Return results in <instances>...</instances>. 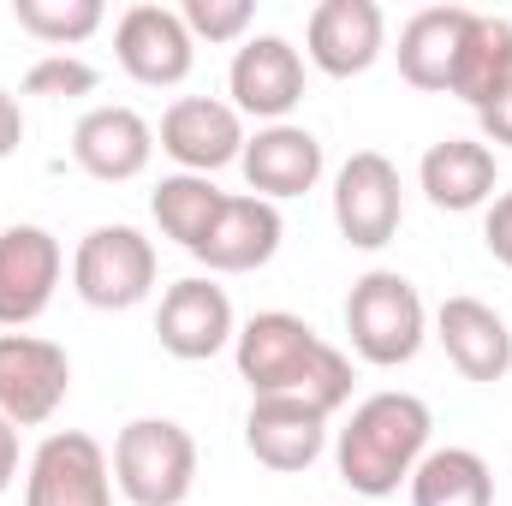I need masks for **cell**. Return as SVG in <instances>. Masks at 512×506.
I'll return each instance as SVG.
<instances>
[{
    "instance_id": "cell-1",
    "label": "cell",
    "mask_w": 512,
    "mask_h": 506,
    "mask_svg": "<svg viewBox=\"0 0 512 506\" xmlns=\"http://www.w3.org/2000/svg\"><path fill=\"white\" fill-rule=\"evenodd\" d=\"M233 364L251 399H304L328 417L352 399V358L292 310H256L233 334Z\"/></svg>"
},
{
    "instance_id": "cell-2",
    "label": "cell",
    "mask_w": 512,
    "mask_h": 506,
    "mask_svg": "<svg viewBox=\"0 0 512 506\" xmlns=\"http://www.w3.org/2000/svg\"><path fill=\"white\" fill-rule=\"evenodd\" d=\"M429 429H435V417H429V405H423L417 393H405V387L370 393V399L346 417V429H340V441H334L340 483H346L352 495H364V501L399 495V483H411V471H417L423 453H429Z\"/></svg>"
},
{
    "instance_id": "cell-3",
    "label": "cell",
    "mask_w": 512,
    "mask_h": 506,
    "mask_svg": "<svg viewBox=\"0 0 512 506\" xmlns=\"http://www.w3.org/2000/svg\"><path fill=\"white\" fill-rule=\"evenodd\" d=\"M346 334H352V352L376 370H399L423 352L429 340V310H423V292L399 274V268H370L352 280L346 292Z\"/></svg>"
},
{
    "instance_id": "cell-4",
    "label": "cell",
    "mask_w": 512,
    "mask_h": 506,
    "mask_svg": "<svg viewBox=\"0 0 512 506\" xmlns=\"http://www.w3.org/2000/svg\"><path fill=\"white\" fill-rule=\"evenodd\" d=\"M114 483L131 506H185L197 489V441L173 417H131L114 435Z\"/></svg>"
},
{
    "instance_id": "cell-5",
    "label": "cell",
    "mask_w": 512,
    "mask_h": 506,
    "mask_svg": "<svg viewBox=\"0 0 512 506\" xmlns=\"http://www.w3.org/2000/svg\"><path fill=\"white\" fill-rule=\"evenodd\" d=\"M72 292L90 310H131L155 292V245L137 227H90L72 251Z\"/></svg>"
},
{
    "instance_id": "cell-6",
    "label": "cell",
    "mask_w": 512,
    "mask_h": 506,
    "mask_svg": "<svg viewBox=\"0 0 512 506\" xmlns=\"http://www.w3.org/2000/svg\"><path fill=\"white\" fill-rule=\"evenodd\" d=\"M405 221V185L399 167L387 161L382 149H358L346 155V167L334 173V227L352 251H382L393 245Z\"/></svg>"
},
{
    "instance_id": "cell-7",
    "label": "cell",
    "mask_w": 512,
    "mask_h": 506,
    "mask_svg": "<svg viewBox=\"0 0 512 506\" xmlns=\"http://www.w3.org/2000/svg\"><path fill=\"white\" fill-rule=\"evenodd\" d=\"M24 506H114V459L84 429H54L24 471Z\"/></svg>"
},
{
    "instance_id": "cell-8",
    "label": "cell",
    "mask_w": 512,
    "mask_h": 506,
    "mask_svg": "<svg viewBox=\"0 0 512 506\" xmlns=\"http://www.w3.org/2000/svg\"><path fill=\"white\" fill-rule=\"evenodd\" d=\"M72 393L66 346L42 334H0V417L12 429H42Z\"/></svg>"
},
{
    "instance_id": "cell-9",
    "label": "cell",
    "mask_w": 512,
    "mask_h": 506,
    "mask_svg": "<svg viewBox=\"0 0 512 506\" xmlns=\"http://www.w3.org/2000/svg\"><path fill=\"white\" fill-rule=\"evenodd\" d=\"M239 334V316H233V298L227 286H215L209 274H185L161 292V310H155V340L167 358L179 364H203L215 352H227Z\"/></svg>"
},
{
    "instance_id": "cell-10",
    "label": "cell",
    "mask_w": 512,
    "mask_h": 506,
    "mask_svg": "<svg viewBox=\"0 0 512 506\" xmlns=\"http://www.w3.org/2000/svg\"><path fill=\"white\" fill-rule=\"evenodd\" d=\"M114 60L126 66L131 84H143V90H173V84L191 78L197 42H191L185 18H179L173 6L137 0V6L120 12V24H114Z\"/></svg>"
},
{
    "instance_id": "cell-11",
    "label": "cell",
    "mask_w": 512,
    "mask_h": 506,
    "mask_svg": "<svg viewBox=\"0 0 512 506\" xmlns=\"http://www.w3.org/2000/svg\"><path fill=\"white\" fill-rule=\"evenodd\" d=\"M60 268H66V251H60V239L48 227L12 221L0 233V328L6 334H24L54 304Z\"/></svg>"
},
{
    "instance_id": "cell-12",
    "label": "cell",
    "mask_w": 512,
    "mask_h": 506,
    "mask_svg": "<svg viewBox=\"0 0 512 506\" xmlns=\"http://www.w3.org/2000/svg\"><path fill=\"white\" fill-rule=\"evenodd\" d=\"M227 96H233L239 120L280 126L304 102V54L286 36H245L227 66Z\"/></svg>"
},
{
    "instance_id": "cell-13",
    "label": "cell",
    "mask_w": 512,
    "mask_h": 506,
    "mask_svg": "<svg viewBox=\"0 0 512 506\" xmlns=\"http://www.w3.org/2000/svg\"><path fill=\"white\" fill-rule=\"evenodd\" d=\"M161 155L179 167V173H203L215 179L221 167H233L245 155V120L233 102H215V96H179L167 114H161V131H155Z\"/></svg>"
},
{
    "instance_id": "cell-14",
    "label": "cell",
    "mask_w": 512,
    "mask_h": 506,
    "mask_svg": "<svg viewBox=\"0 0 512 506\" xmlns=\"http://www.w3.org/2000/svg\"><path fill=\"white\" fill-rule=\"evenodd\" d=\"M387 48V12L376 0H322L304 24V54L328 78H364Z\"/></svg>"
},
{
    "instance_id": "cell-15",
    "label": "cell",
    "mask_w": 512,
    "mask_h": 506,
    "mask_svg": "<svg viewBox=\"0 0 512 506\" xmlns=\"http://www.w3.org/2000/svg\"><path fill=\"white\" fill-rule=\"evenodd\" d=\"M239 167H245L251 197H262V203H274V209H280L286 197L316 191L328 161H322V137H316V131L280 120V126H262L256 137H245Z\"/></svg>"
},
{
    "instance_id": "cell-16",
    "label": "cell",
    "mask_w": 512,
    "mask_h": 506,
    "mask_svg": "<svg viewBox=\"0 0 512 506\" xmlns=\"http://www.w3.org/2000/svg\"><path fill=\"white\" fill-rule=\"evenodd\" d=\"M435 340H441L447 364L465 381H483V387H489V381H501L512 370V328L501 322V310L483 304V298H465V292L441 298V310H435Z\"/></svg>"
},
{
    "instance_id": "cell-17",
    "label": "cell",
    "mask_w": 512,
    "mask_h": 506,
    "mask_svg": "<svg viewBox=\"0 0 512 506\" xmlns=\"http://www.w3.org/2000/svg\"><path fill=\"white\" fill-rule=\"evenodd\" d=\"M280 239H286V221H280V209L274 203H262V197H233L227 191V203L215 209V221H209V233L197 239V262L209 268V274H251L262 262H274L280 251Z\"/></svg>"
},
{
    "instance_id": "cell-18",
    "label": "cell",
    "mask_w": 512,
    "mask_h": 506,
    "mask_svg": "<svg viewBox=\"0 0 512 506\" xmlns=\"http://www.w3.org/2000/svg\"><path fill=\"white\" fill-rule=\"evenodd\" d=\"M155 155V126L126 108V102H108V108H90L78 126H72V161L102 179V185H126L149 167Z\"/></svg>"
},
{
    "instance_id": "cell-19",
    "label": "cell",
    "mask_w": 512,
    "mask_h": 506,
    "mask_svg": "<svg viewBox=\"0 0 512 506\" xmlns=\"http://www.w3.org/2000/svg\"><path fill=\"white\" fill-rule=\"evenodd\" d=\"M245 447H251L256 465L292 477V471H310L328 447V411L304 405V399H251L245 411Z\"/></svg>"
},
{
    "instance_id": "cell-20",
    "label": "cell",
    "mask_w": 512,
    "mask_h": 506,
    "mask_svg": "<svg viewBox=\"0 0 512 506\" xmlns=\"http://www.w3.org/2000/svg\"><path fill=\"white\" fill-rule=\"evenodd\" d=\"M495 179H501V161L483 137H441L423 149L417 161V185L435 209L447 215H471V209H489L495 203Z\"/></svg>"
},
{
    "instance_id": "cell-21",
    "label": "cell",
    "mask_w": 512,
    "mask_h": 506,
    "mask_svg": "<svg viewBox=\"0 0 512 506\" xmlns=\"http://www.w3.org/2000/svg\"><path fill=\"white\" fill-rule=\"evenodd\" d=\"M465 24H471V6H423L405 18L399 30V78L411 90H447L453 84V60H459V42H465Z\"/></svg>"
},
{
    "instance_id": "cell-22",
    "label": "cell",
    "mask_w": 512,
    "mask_h": 506,
    "mask_svg": "<svg viewBox=\"0 0 512 506\" xmlns=\"http://www.w3.org/2000/svg\"><path fill=\"white\" fill-rule=\"evenodd\" d=\"M507 84H512V18L471 12L465 42H459V60H453V84H447V96H459L465 108L483 114Z\"/></svg>"
},
{
    "instance_id": "cell-23",
    "label": "cell",
    "mask_w": 512,
    "mask_h": 506,
    "mask_svg": "<svg viewBox=\"0 0 512 506\" xmlns=\"http://www.w3.org/2000/svg\"><path fill=\"white\" fill-rule=\"evenodd\" d=\"M411 506H495V471L477 447H429L411 471Z\"/></svg>"
},
{
    "instance_id": "cell-24",
    "label": "cell",
    "mask_w": 512,
    "mask_h": 506,
    "mask_svg": "<svg viewBox=\"0 0 512 506\" xmlns=\"http://www.w3.org/2000/svg\"><path fill=\"white\" fill-rule=\"evenodd\" d=\"M227 203V191L203 173H167L155 191H149V215L161 227V239H173L179 251H197V239L209 233L215 209Z\"/></svg>"
},
{
    "instance_id": "cell-25",
    "label": "cell",
    "mask_w": 512,
    "mask_h": 506,
    "mask_svg": "<svg viewBox=\"0 0 512 506\" xmlns=\"http://www.w3.org/2000/svg\"><path fill=\"white\" fill-rule=\"evenodd\" d=\"M12 18H18L24 36H36L54 54H66V48L90 42L108 12H102V0H12Z\"/></svg>"
},
{
    "instance_id": "cell-26",
    "label": "cell",
    "mask_w": 512,
    "mask_h": 506,
    "mask_svg": "<svg viewBox=\"0 0 512 506\" xmlns=\"http://www.w3.org/2000/svg\"><path fill=\"white\" fill-rule=\"evenodd\" d=\"M24 96H54V102L96 96V66L78 60V54H42V60L24 72Z\"/></svg>"
},
{
    "instance_id": "cell-27",
    "label": "cell",
    "mask_w": 512,
    "mask_h": 506,
    "mask_svg": "<svg viewBox=\"0 0 512 506\" xmlns=\"http://www.w3.org/2000/svg\"><path fill=\"white\" fill-rule=\"evenodd\" d=\"M179 18H185L191 42H245L256 6L251 0H185Z\"/></svg>"
},
{
    "instance_id": "cell-28",
    "label": "cell",
    "mask_w": 512,
    "mask_h": 506,
    "mask_svg": "<svg viewBox=\"0 0 512 506\" xmlns=\"http://www.w3.org/2000/svg\"><path fill=\"white\" fill-rule=\"evenodd\" d=\"M483 245H489V256H495L501 268H512V191H501V197L489 203V215H483Z\"/></svg>"
},
{
    "instance_id": "cell-29",
    "label": "cell",
    "mask_w": 512,
    "mask_h": 506,
    "mask_svg": "<svg viewBox=\"0 0 512 506\" xmlns=\"http://www.w3.org/2000/svg\"><path fill=\"white\" fill-rule=\"evenodd\" d=\"M477 126H483V143H507L512 149V84L477 114Z\"/></svg>"
},
{
    "instance_id": "cell-30",
    "label": "cell",
    "mask_w": 512,
    "mask_h": 506,
    "mask_svg": "<svg viewBox=\"0 0 512 506\" xmlns=\"http://www.w3.org/2000/svg\"><path fill=\"white\" fill-rule=\"evenodd\" d=\"M18 143H24V108H18L12 90H0V161H6Z\"/></svg>"
},
{
    "instance_id": "cell-31",
    "label": "cell",
    "mask_w": 512,
    "mask_h": 506,
    "mask_svg": "<svg viewBox=\"0 0 512 506\" xmlns=\"http://www.w3.org/2000/svg\"><path fill=\"white\" fill-rule=\"evenodd\" d=\"M12 477H18V429L0 417V495L12 489Z\"/></svg>"
}]
</instances>
